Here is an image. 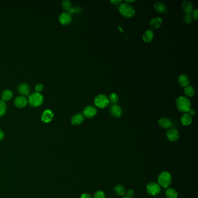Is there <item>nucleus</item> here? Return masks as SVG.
<instances>
[{"label":"nucleus","instance_id":"f257e3e1","mask_svg":"<svg viewBox=\"0 0 198 198\" xmlns=\"http://www.w3.org/2000/svg\"><path fill=\"white\" fill-rule=\"evenodd\" d=\"M176 104L178 110L182 113H187L191 107V103L190 99L184 96L178 97Z\"/></svg>","mask_w":198,"mask_h":198},{"label":"nucleus","instance_id":"f03ea898","mask_svg":"<svg viewBox=\"0 0 198 198\" xmlns=\"http://www.w3.org/2000/svg\"><path fill=\"white\" fill-rule=\"evenodd\" d=\"M118 11L122 16L127 18L133 17L135 15V11L134 7L126 2L122 3L120 5Z\"/></svg>","mask_w":198,"mask_h":198},{"label":"nucleus","instance_id":"7ed1b4c3","mask_svg":"<svg viewBox=\"0 0 198 198\" xmlns=\"http://www.w3.org/2000/svg\"><path fill=\"white\" fill-rule=\"evenodd\" d=\"M172 181V177L170 173L163 171L160 173L158 177V184L164 188H169Z\"/></svg>","mask_w":198,"mask_h":198},{"label":"nucleus","instance_id":"20e7f679","mask_svg":"<svg viewBox=\"0 0 198 198\" xmlns=\"http://www.w3.org/2000/svg\"><path fill=\"white\" fill-rule=\"evenodd\" d=\"M44 98L40 93H34L30 95L28 102L30 105L33 107H38L43 102Z\"/></svg>","mask_w":198,"mask_h":198},{"label":"nucleus","instance_id":"39448f33","mask_svg":"<svg viewBox=\"0 0 198 198\" xmlns=\"http://www.w3.org/2000/svg\"><path fill=\"white\" fill-rule=\"evenodd\" d=\"M109 98L105 95L99 94L94 99V104L99 108H105L109 104Z\"/></svg>","mask_w":198,"mask_h":198},{"label":"nucleus","instance_id":"423d86ee","mask_svg":"<svg viewBox=\"0 0 198 198\" xmlns=\"http://www.w3.org/2000/svg\"><path fill=\"white\" fill-rule=\"evenodd\" d=\"M160 186L156 182H150L147 186V193L152 196H156L158 195L160 193Z\"/></svg>","mask_w":198,"mask_h":198},{"label":"nucleus","instance_id":"0eeeda50","mask_svg":"<svg viewBox=\"0 0 198 198\" xmlns=\"http://www.w3.org/2000/svg\"><path fill=\"white\" fill-rule=\"evenodd\" d=\"M166 137L170 142H175L179 139L180 134L176 128H169L166 132Z\"/></svg>","mask_w":198,"mask_h":198},{"label":"nucleus","instance_id":"6e6552de","mask_svg":"<svg viewBox=\"0 0 198 198\" xmlns=\"http://www.w3.org/2000/svg\"><path fill=\"white\" fill-rule=\"evenodd\" d=\"M59 22L63 25H67L71 23L72 16L71 13L68 11L62 13L59 17Z\"/></svg>","mask_w":198,"mask_h":198},{"label":"nucleus","instance_id":"1a4fd4ad","mask_svg":"<svg viewBox=\"0 0 198 198\" xmlns=\"http://www.w3.org/2000/svg\"><path fill=\"white\" fill-rule=\"evenodd\" d=\"M97 113V109L95 106L89 105L86 106L83 110V116L87 118H94Z\"/></svg>","mask_w":198,"mask_h":198},{"label":"nucleus","instance_id":"9d476101","mask_svg":"<svg viewBox=\"0 0 198 198\" xmlns=\"http://www.w3.org/2000/svg\"><path fill=\"white\" fill-rule=\"evenodd\" d=\"M54 118V113L50 109L45 110L41 116L42 122L45 123L51 122Z\"/></svg>","mask_w":198,"mask_h":198},{"label":"nucleus","instance_id":"9b49d317","mask_svg":"<svg viewBox=\"0 0 198 198\" xmlns=\"http://www.w3.org/2000/svg\"><path fill=\"white\" fill-rule=\"evenodd\" d=\"M158 124L162 128L168 129L172 127L173 123L170 119L163 117L159 118V120H158Z\"/></svg>","mask_w":198,"mask_h":198},{"label":"nucleus","instance_id":"f8f14e48","mask_svg":"<svg viewBox=\"0 0 198 198\" xmlns=\"http://www.w3.org/2000/svg\"><path fill=\"white\" fill-rule=\"evenodd\" d=\"M110 112L114 118H120L122 114V110L117 104H113L110 106Z\"/></svg>","mask_w":198,"mask_h":198},{"label":"nucleus","instance_id":"ddd939ff","mask_svg":"<svg viewBox=\"0 0 198 198\" xmlns=\"http://www.w3.org/2000/svg\"><path fill=\"white\" fill-rule=\"evenodd\" d=\"M84 120L85 116H83V114L80 113H77L72 116L71 118V123L74 126H78L83 122Z\"/></svg>","mask_w":198,"mask_h":198},{"label":"nucleus","instance_id":"4468645a","mask_svg":"<svg viewBox=\"0 0 198 198\" xmlns=\"http://www.w3.org/2000/svg\"><path fill=\"white\" fill-rule=\"evenodd\" d=\"M27 104V100L23 96L17 97L14 100V104L18 108H22L25 107Z\"/></svg>","mask_w":198,"mask_h":198},{"label":"nucleus","instance_id":"2eb2a0df","mask_svg":"<svg viewBox=\"0 0 198 198\" xmlns=\"http://www.w3.org/2000/svg\"><path fill=\"white\" fill-rule=\"evenodd\" d=\"M17 91L21 96H27L29 94V86L26 83H21L17 87Z\"/></svg>","mask_w":198,"mask_h":198},{"label":"nucleus","instance_id":"dca6fc26","mask_svg":"<svg viewBox=\"0 0 198 198\" xmlns=\"http://www.w3.org/2000/svg\"><path fill=\"white\" fill-rule=\"evenodd\" d=\"M182 9L186 13H190L194 11V5L190 1H184L182 4Z\"/></svg>","mask_w":198,"mask_h":198},{"label":"nucleus","instance_id":"f3484780","mask_svg":"<svg viewBox=\"0 0 198 198\" xmlns=\"http://www.w3.org/2000/svg\"><path fill=\"white\" fill-rule=\"evenodd\" d=\"M178 83L181 87H186L190 85V78L186 75L182 74L178 78Z\"/></svg>","mask_w":198,"mask_h":198},{"label":"nucleus","instance_id":"a211bd4d","mask_svg":"<svg viewBox=\"0 0 198 198\" xmlns=\"http://www.w3.org/2000/svg\"><path fill=\"white\" fill-rule=\"evenodd\" d=\"M192 122V118L188 113H185L181 118V122L183 126H188Z\"/></svg>","mask_w":198,"mask_h":198},{"label":"nucleus","instance_id":"6ab92c4d","mask_svg":"<svg viewBox=\"0 0 198 198\" xmlns=\"http://www.w3.org/2000/svg\"><path fill=\"white\" fill-rule=\"evenodd\" d=\"M163 23V20L160 17H154L150 22V26L153 29H157L159 28Z\"/></svg>","mask_w":198,"mask_h":198},{"label":"nucleus","instance_id":"aec40b11","mask_svg":"<svg viewBox=\"0 0 198 198\" xmlns=\"http://www.w3.org/2000/svg\"><path fill=\"white\" fill-rule=\"evenodd\" d=\"M154 7L155 10L159 12L164 13L166 12L167 11L166 4L164 3V2H162L160 1H157L155 3Z\"/></svg>","mask_w":198,"mask_h":198},{"label":"nucleus","instance_id":"412c9836","mask_svg":"<svg viewBox=\"0 0 198 198\" xmlns=\"http://www.w3.org/2000/svg\"><path fill=\"white\" fill-rule=\"evenodd\" d=\"M154 33L152 30H147L142 35V39L145 42H150L153 38Z\"/></svg>","mask_w":198,"mask_h":198},{"label":"nucleus","instance_id":"4be33fe9","mask_svg":"<svg viewBox=\"0 0 198 198\" xmlns=\"http://www.w3.org/2000/svg\"><path fill=\"white\" fill-rule=\"evenodd\" d=\"M114 191L115 193L118 196H124L126 193V190L124 186L122 184H118L114 186Z\"/></svg>","mask_w":198,"mask_h":198},{"label":"nucleus","instance_id":"5701e85b","mask_svg":"<svg viewBox=\"0 0 198 198\" xmlns=\"http://www.w3.org/2000/svg\"><path fill=\"white\" fill-rule=\"evenodd\" d=\"M13 97V93L9 89H5L1 94L2 100L4 101H8L10 100Z\"/></svg>","mask_w":198,"mask_h":198},{"label":"nucleus","instance_id":"b1692460","mask_svg":"<svg viewBox=\"0 0 198 198\" xmlns=\"http://www.w3.org/2000/svg\"><path fill=\"white\" fill-rule=\"evenodd\" d=\"M166 196L167 198H177V191L172 188H167L166 191Z\"/></svg>","mask_w":198,"mask_h":198},{"label":"nucleus","instance_id":"393cba45","mask_svg":"<svg viewBox=\"0 0 198 198\" xmlns=\"http://www.w3.org/2000/svg\"><path fill=\"white\" fill-rule=\"evenodd\" d=\"M184 92L186 96L192 97L195 95V90L192 86L188 85L185 87V89H184Z\"/></svg>","mask_w":198,"mask_h":198},{"label":"nucleus","instance_id":"a878e982","mask_svg":"<svg viewBox=\"0 0 198 198\" xmlns=\"http://www.w3.org/2000/svg\"><path fill=\"white\" fill-rule=\"evenodd\" d=\"M7 104L5 102L0 99V117L2 116L6 112Z\"/></svg>","mask_w":198,"mask_h":198},{"label":"nucleus","instance_id":"bb28decb","mask_svg":"<svg viewBox=\"0 0 198 198\" xmlns=\"http://www.w3.org/2000/svg\"><path fill=\"white\" fill-rule=\"evenodd\" d=\"M109 99V101L111 102L113 104H116V103L118 101V96L115 93H112L110 95Z\"/></svg>","mask_w":198,"mask_h":198},{"label":"nucleus","instance_id":"cd10ccee","mask_svg":"<svg viewBox=\"0 0 198 198\" xmlns=\"http://www.w3.org/2000/svg\"><path fill=\"white\" fill-rule=\"evenodd\" d=\"M72 4L71 2L69 0H64L62 2V7L65 10L69 11L70 9L71 8Z\"/></svg>","mask_w":198,"mask_h":198},{"label":"nucleus","instance_id":"c85d7f7f","mask_svg":"<svg viewBox=\"0 0 198 198\" xmlns=\"http://www.w3.org/2000/svg\"><path fill=\"white\" fill-rule=\"evenodd\" d=\"M193 21V17H192L191 14L190 13H186L184 16V21L186 24H191Z\"/></svg>","mask_w":198,"mask_h":198},{"label":"nucleus","instance_id":"c756f323","mask_svg":"<svg viewBox=\"0 0 198 198\" xmlns=\"http://www.w3.org/2000/svg\"><path fill=\"white\" fill-rule=\"evenodd\" d=\"M93 198H105V194L102 191H97L94 195Z\"/></svg>","mask_w":198,"mask_h":198},{"label":"nucleus","instance_id":"7c9ffc66","mask_svg":"<svg viewBox=\"0 0 198 198\" xmlns=\"http://www.w3.org/2000/svg\"><path fill=\"white\" fill-rule=\"evenodd\" d=\"M44 89V85L42 84H37L35 87V90H36V93H40Z\"/></svg>","mask_w":198,"mask_h":198},{"label":"nucleus","instance_id":"2f4dec72","mask_svg":"<svg viewBox=\"0 0 198 198\" xmlns=\"http://www.w3.org/2000/svg\"><path fill=\"white\" fill-rule=\"evenodd\" d=\"M126 194V196H127L128 198H131L132 197H133L134 195V191L130 189V190H128L127 191Z\"/></svg>","mask_w":198,"mask_h":198},{"label":"nucleus","instance_id":"473e14b6","mask_svg":"<svg viewBox=\"0 0 198 198\" xmlns=\"http://www.w3.org/2000/svg\"><path fill=\"white\" fill-rule=\"evenodd\" d=\"M192 14L191 15L192 17H193L195 20H198V9H195L192 12Z\"/></svg>","mask_w":198,"mask_h":198},{"label":"nucleus","instance_id":"72a5a7b5","mask_svg":"<svg viewBox=\"0 0 198 198\" xmlns=\"http://www.w3.org/2000/svg\"><path fill=\"white\" fill-rule=\"evenodd\" d=\"M110 2L114 5H120L122 3V0H112Z\"/></svg>","mask_w":198,"mask_h":198},{"label":"nucleus","instance_id":"f704fd0d","mask_svg":"<svg viewBox=\"0 0 198 198\" xmlns=\"http://www.w3.org/2000/svg\"><path fill=\"white\" fill-rule=\"evenodd\" d=\"M80 198H93V197L89 194H83L81 195Z\"/></svg>","mask_w":198,"mask_h":198},{"label":"nucleus","instance_id":"c9c22d12","mask_svg":"<svg viewBox=\"0 0 198 198\" xmlns=\"http://www.w3.org/2000/svg\"><path fill=\"white\" fill-rule=\"evenodd\" d=\"M4 132L0 130V141L2 140V139L4 138Z\"/></svg>","mask_w":198,"mask_h":198},{"label":"nucleus","instance_id":"e433bc0d","mask_svg":"<svg viewBox=\"0 0 198 198\" xmlns=\"http://www.w3.org/2000/svg\"><path fill=\"white\" fill-rule=\"evenodd\" d=\"M188 112V113L190 114L191 116H192V115H194V114H195V110L192 109H190Z\"/></svg>","mask_w":198,"mask_h":198},{"label":"nucleus","instance_id":"4c0bfd02","mask_svg":"<svg viewBox=\"0 0 198 198\" xmlns=\"http://www.w3.org/2000/svg\"><path fill=\"white\" fill-rule=\"evenodd\" d=\"M135 0H126V1H125V2L128 3V4H130V3L134 2H135Z\"/></svg>","mask_w":198,"mask_h":198},{"label":"nucleus","instance_id":"58836bf2","mask_svg":"<svg viewBox=\"0 0 198 198\" xmlns=\"http://www.w3.org/2000/svg\"><path fill=\"white\" fill-rule=\"evenodd\" d=\"M122 198H128L127 196H123V197H122Z\"/></svg>","mask_w":198,"mask_h":198}]
</instances>
